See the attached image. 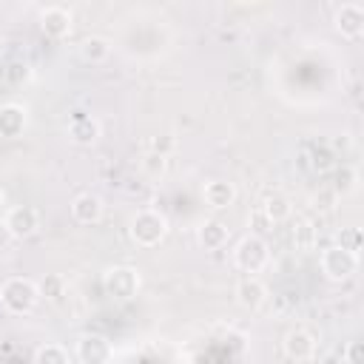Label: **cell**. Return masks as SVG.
<instances>
[{
  "label": "cell",
  "mask_w": 364,
  "mask_h": 364,
  "mask_svg": "<svg viewBox=\"0 0 364 364\" xmlns=\"http://www.w3.org/2000/svg\"><path fill=\"white\" fill-rule=\"evenodd\" d=\"M202 199H205L208 208L225 210V208H230V205L236 202V185L228 182V179H210V182H205V188H202Z\"/></svg>",
  "instance_id": "cell-14"
},
{
  "label": "cell",
  "mask_w": 364,
  "mask_h": 364,
  "mask_svg": "<svg viewBox=\"0 0 364 364\" xmlns=\"http://www.w3.org/2000/svg\"><path fill=\"white\" fill-rule=\"evenodd\" d=\"M267 262H270V247H267V242L262 236L247 233V236H242L236 242V247H233V264L242 273L256 276V273H262L267 267Z\"/></svg>",
  "instance_id": "cell-2"
},
{
  "label": "cell",
  "mask_w": 364,
  "mask_h": 364,
  "mask_svg": "<svg viewBox=\"0 0 364 364\" xmlns=\"http://www.w3.org/2000/svg\"><path fill=\"white\" fill-rule=\"evenodd\" d=\"M139 270L128 267V264H114L102 273V290L114 299V301H131L139 293Z\"/></svg>",
  "instance_id": "cell-4"
},
{
  "label": "cell",
  "mask_w": 364,
  "mask_h": 364,
  "mask_svg": "<svg viewBox=\"0 0 364 364\" xmlns=\"http://www.w3.org/2000/svg\"><path fill=\"white\" fill-rule=\"evenodd\" d=\"M313 239H316V230L307 219H299L296 228H293V242L296 247H313Z\"/></svg>",
  "instance_id": "cell-24"
},
{
  "label": "cell",
  "mask_w": 364,
  "mask_h": 364,
  "mask_svg": "<svg viewBox=\"0 0 364 364\" xmlns=\"http://www.w3.org/2000/svg\"><path fill=\"white\" fill-rule=\"evenodd\" d=\"M313 202H316V208H318V210H333L336 193H333V191H327V196H321V199H318V196H313Z\"/></svg>",
  "instance_id": "cell-27"
},
{
  "label": "cell",
  "mask_w": 364,
  "mask_h": 364,
  "mask_svg": "<svg viewBox=\"0 0 364 364\" xmlns=\"http://www.w3.org/2000/svg\"><path fill=\"white\" fill-rule=\"evenodd\" d=\"M233 299H236V304L245 307V310H259V307L267 301V287H264L256 276H245V279L236 282Z\"/></svg>",
  "instance_id": "cell-10"
},
{
  "label": "cell",
  "mask_w": 364,
  "mask_h": 364,
  "mask_svg": "<svg viewBox=\"0 0 364 364\" xmlns=\"http://www.w3.org/2000/svg\"><path fill=\"white\" fill-rule=\"evenodd\" d=\"M34 364H71V353L63 344H40L34 350Z\"/></svg>",
  "instance_id": "cell-21"
},
{
  "label": "cell",
  "mask_w": 364,
  "mask_h": 364,
  "mask_svg": "<svg viewBox=\"0 0 364 364\" xmlns=\"http://www.w3.org/2000/svg\"><path fill=\"white\" fill-rule=\"evenodd\" d=\"M102 213H105V205H102V199H100L97 193H91V191L77 193L74 202H71V216H74V222H80V225H97V222L102 219Z\"/></svg>",
  "instance_id": "cell-12"
},
{
  "label": "cell",
  "mask_w": 364,
  "mask_h": 364,
  "mask_svg": "<svg viewBox=\"0 0 364 364\" xmlns=\"http://www.w3.org/2000/svg\"><path fill=\"white\" fill-rule=\"evenodd\" d=\"M361 242H364V236H361V228H355V225H350V228H341V233H338V247L358 253V250H361Z\"/></svg>",
  "instance_id": "cell-23"
},
{
  "label": "cell",
  "mask_w": 364,
  "mask_h": 364,
  "mask_svg": "<svg viewBox=\"0 0 364 364\" xmlns=\"http://www.w3.org/2000/svg\"><path fill=\"white\" fill-rule=\"evenodd\" d=\"M173 145H176V139H173V136H156V139L151 142V151H156V154L168 156V151H173Z\"/></svg>",
  "instance_id": "cell-26"
},
{
  "label": "cell",
  "mask_w": 364,
  "mask_h": 364,
  "mask_svg": "<svg viewBox=\"0 0 364 364\" xmlns=\"http://www.w3.org/2000/svg\"><path fill=\"white\" fill-rule=\"evenodd\" d=\"M262 213L267 216V222L282 225V222H287V219L293 216V202H290L287 193L273 191V193H267V196L262 199Z\"/></svg>",
  "instance_id": "cell-17"
},
{
  "label": "cell",
  "mask_w": 364,
  "mask_h": 364,
  "mask_svg": "<svg viewBox=\"0 0 364 364\" xmlns=\"http://www.w3.org/2000/svg\"><path fill=\"white\" fill-rule=\"evenodd\" d=\"M282 347L290 361H310L316 353V336L307 327H293V330H287Z\"/></svg>",
  "instance_id": "cell-9"
},
{
  "label": "cell",
  "mask_w": 364,
  "mask_h": 364,
  "mask_svg": "<svg viewBox=\"0 0 364 364\" xmlns=\"http://www.w3.org/2000/svg\"><path fill=\"white\" fill-rule=\"evenodd\" d=\"M196 242L202 250H222L228 245V225L219 219H205L196 228Z\"/></svg>",
  "instance_id": "cell-16"
},
{
  "label": "cell",
  "mask_w": 364,
  "mask_h": 364,
  "mask_svg": "<svg viewBox=\"0 0 364 364\" xmlns=\"http://www.w3.org/2000/svg\"><path fill=\"white\" fill-rule=\"evenodd\" d=\"M77 48H80V57H82L85 63H91V65L105 63V60H108V54H111V43H108L105 37H100V34L85 37V40H82Z\"/></svg>",
  "instance_id": "cell-18"
},
{
  "label": "cell",
  "mask_w": 364,
  "mask_h": 364,
  "mask_svg": "<svg viewBox=\"0 0 364 364\" xmlns=\"http://www.w3.org/2000/svg\"><path fill=\"white\" fill-rule=\"evenodd\" d=\"M355 270H358V253L344 250L338 245H330L321 250V273L330 282H347L355 276Z\"/></svg>",
  "instance_id": "cell-5"
},
{
  "label": "cell",
  "mask_w": 364,
  "mask_h": 364,
  "mask_svg": "<svg viewBox=\"0 0 364 364\" xmlns=\"http://www.w3.org/2000/svg\"><path fill=\"white\" fill-rule=\"evenodd\" d=\"M40 210L34 208V205H14V208H9L6 210V216H3V228L9 230V236H14V239H28V236H34L37 230H40Z\"/></svg>",
  "instance_id": "cell-6"
},
{
  "label": "cell",
  "mask_w": 364,
  "mask_h": 364,
  "mask_svg": "<svg viewBox=\"0 0 364 364\" xmlns=\"http://www.w3.org/2000/svg\"><path fill=\"white\" fill-rule=\"evenodd\" d=\"M68 139L77 145H94L100 139V122L91 114H74L68 119Z\"/></svg>",
  "instance_id": "cell-15"
},
{
  "label": "cell",
  "mask_w": 364,
  "mask_h": 364,
  "mask_svg": "<svg viewBox=\"0 0 364 364\" xmlns=\"http://www.w3.org/2000/svg\"><path fill=\"white\" fill-rule=\"evenodd\" d=\"M165 165H168V156H162V154H156V151H148V154L142 156V171H145L151 179H159V176L165 173Z\"/></svg>",
  "instance_id": "cell-22"
},
{
  "label": "cell",
  "mask_w": 364,
  "mask_h": 364,
  "mask_svg": "<svg viewBox=\"0 0 364 364\" xmlns=\"http://www.w3.org/2000/svg\"><path fill=\"white\" fill-rule=\"evenodd\" d=\"M333 26L344 40H358L364 34V6L361 3H341L333 14Z\"/></svg>",
  "instance_id": "cell-8"
},
{
  "label": "cell",
  "mask_w": 364,
  "mask_h": 364,
  "mask_svg": "<svg viewBox=\"0 0 364 364\" xmlns=\"http://www.w3.org/2000/svg\"><path fill=\"white\" fill-rule=\"evenodd\" d=\"M77 358L80 364H111L114 344L100 333H85L77 338Z\"/></svg>",
  "instance_id": "cell-7"
},
{
  "label": "cell",
  "mask_w": 364,
  "mask_h": 364,
  "mask_svg": "<svg viewBox=\"0 0 364 364\" xmlns=\"http://www.w3.org/2000/svg\"><path fill=\"white\" fill-rule=\"evenodd\" d=\"M358 188V171L353 168V165H341V168H336V176H333V193L336 196H347V193H353Z\"/></svg>",
  "instance_id": "cell-20"
},
{
  "label": "cell",
  "mask_w": 364,
  "mask_h": 364,
  "mask_svg": "<svg viewBox=\"0 0 364 364\" xmlns=\"http://www.w3.org/2000/svg\"><path fill=\"white\" fill-rule=\"evenodd\" d=\"M40 28L51 40H63L71 31V11L65 6H48L40 11Z\"/></svg>",
  "instance_id": "cell-11"
},
{
  "label": "cell",
  "mask_w": 364,
  "mask_h": 364,
  "mask_svg": "<svg viewBox=\"0 0 364 364\" xmlns=\"http://www.w3.org/2000/svg\"><path fill=\"white\" fill-rule=\"evenodd\" d=\"M3 202H6V193H3V188H0V208H3Z\"/></svg>",
  "instance_id": "cell-28"
},
{
  "label": "cell",
  "mask_w": 364,
  "mask_h": 364,
  "mask_svg": "<svg viewBox=\"0 0 364 364\" xmlns=\"http://www.w3.org/2000/svg\"><path fill=\"white\" fill-rule=\"evenodd\" d=\"M165 233H168V219L154 208L136 210V216L131 219V239L139 247H156L165 239Z\"/></svg>",
  "instance_id": "cell-3"
},
{
  "label": "cell",
  "mask_w": 364,
  "mask_h": 364,
  "mask_svg": "<svg viewBox=\"0 0 364 364\" xmlns=\"http://www.w3.org/2000/svg\"><path fill=\"white\" fill-rule=\"evenodd\" d=\"M37 290H40V299H48V301L60 304L68 296V279L63 273H46L43 282L37 284Z\"/></svg>",
  "instance_id": "cell-19"
},
{
  "label": "cell",
  "mask_w": 364,
  "mask_h": 364,
  "mask_svg": "<svg viewBox=\"0 0 364 364\" xmlns=\"http://www.w3.org/2000/svg\"><path fill=\"white\" fill-rule=\"evenodd\" d=\"M37 301H40L37 282H31L26 276H11L0 284V304L11 316H28L37 307Z\"/></svg>",
  "instance_id": "cell-1"
},
{
  "label": "cell",
  "mask_w": 364,
  "mask_h": 364,
  "mask_svg": "<svg viewBox=\"0 0 364 364\" xmlns=\"http://www.w3.org/2000/svg\"><path fill=\"white\" fill-rule=\"evenodd\" d=\"M26 125H28V111H26L23 105H17V102L0 105V136H3V139H17V136H23Z\"/></svg>",
  "instance_id": "cell-13"
},
{
  "label": "cell",
  "mask_w": 364,
  "mask_h": 364,
  "mask_svg": "<svg viewBox=\"0 0 364 364\" xmlns=\"http://www.w3.org/2000/svg\"><path fill=\"white\" fill-rule=\"evenodd\" d=\"M344 358H347V364H364V347H361V341H350L344 347Z\"/></svg>",
  "instance_id": "cell-25"
}]
</instances>
